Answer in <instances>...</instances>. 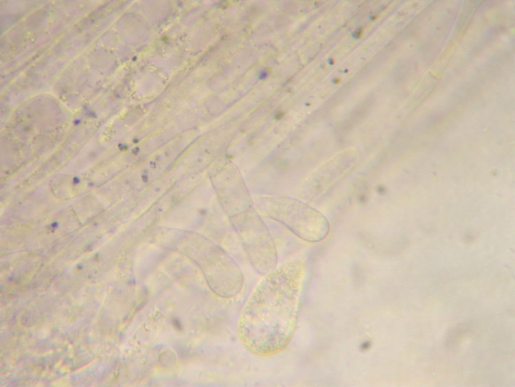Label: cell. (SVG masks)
<instances>
[{"label": "cell", "instance_id": "cell-2", "mask_svg": "<svg viewBox=\"0 0 515 387\" xmlns=\"http://www.w3.org/2000/svg\"><path fill=\"white\" fill-rule=\"evenodd\" d=\"M257 203L266 214L304 241L319 242L329 233L327 217L301 199L286 195L268 196L259 198Z\"/></svg>", "mask_w": 515, "mask_h": 387}, {"label": "cell", "instance_id": "cell-4", "mask_svg": "<svg viewBox=\"0 0 515 387\" xmlns=\"http://www.w3.org/2000/svg\"><path fill=\"white\" fill-rule=\"evenodd\" d=\"M248 218L240 228V236L249 261L255 270L266 274L276 267L277 252L267 228L255 213Z\"/></svg>", "mask_w": 515, "mask_h": 387}, {"label": "cell", "instance_id": "cell-1", "mask_svg": "<svg viewBox=\"0 0 515 387\" xmlns=\"http://www.w3.org/2000/svg\"><path fill=\"white\" fill-rule=\"evenodd\" d=\"M306 275L299 259L266 274L244 305L237 333L244 347L259 356H271L289 344L297 322Z\"/></svg>", "mask_w": 515, "mask_h": 387}, {"label": "cell", "instance_id": "cell-3", "mask_svg": "<svg viewBox=\"0 0 515 387\" xmlns=\"http://www.w3.org/2000/svg\"><path fill=\"white\" fill-rule=\"evenodd\" d=\"M198 254H191L201 267L208 286L217 296L229 298L242 289L243 274L238 265L217 248L205 244Z\"/></svg>", "mask_w": 515, "mask_h": 387}, {"label": "cell", "instance_id": "cell-5", "mask_svg": "<svg viewBox=\"0 0 515 387\" xmlns=\"http://www.w3.org/2000/svg\"><path fill=\"white\" fill-rule=\"evenodd\" d=\"M353 159L342 155L319 166L305 181L304 197L314 199L328 192L353 167Z\"/></svg>", "mask_w": 515, "mask_h": 387}]
</instances>
